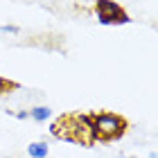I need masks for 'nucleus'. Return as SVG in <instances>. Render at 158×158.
<instances>
[{
  "label": "nucleus",
  "instance_id": "1",
  "mask_svg": "<svg viewBox=\"0 0 158 158\" xmlns=\"http://www.w3.org/2000/svg\"><path fill=\"white\" fill-rule=\"evenodd\" d=\"M93 129H95V140H113L124 133L127 120L115 115V113H95Z\"/></svg>",
  "mask_w": 158,
  "mask_h": 158
},
{
  "label": "nucleus",
  "instance_id": "5",
  "mask_svg": "<svg viewBox=\"0 0 158 158\" xmlns=\"http://www.w3.org/2000/svg\"><path fill=\"white\" fill-rule=\"evenodd\" d=\"M20 30L16 25H0V34H11V36H16Z\"/></svg>",
  "mask_w": 158,
  "mask_h": 158
},
{
  "label": "nucleus",
  "instance_id": "2",
  "mask_svg": "<svg viewBox=\"0 0 158 158\" xmlns=\"http://www.w3.org/2000/svg\"><path fill=\"white\" fill-rule=\"evenodd\" d=\"M95 11H97L102 25H124V23H129V16L122 11V7L118 2H113V0H97Z\"/></svg>",
  "mask_w": 158,
  "mask_h": 158
},
{
  "label": "nucleus",
  "instance_id": "3",
  "mask_svg": "<svg viewBox=\"0 0 158 158\" xmlns=\"http://www.w3.org/2000/svg\"><path fill=\"white\" fill-rule=\"evenodd\" d=\"M48 142H32L30 147H27V154H30L32 158H48Z\"/></svg>",
  "mask_w": 158,
  "mask_h": 158
},
{
  "label": "nucleus",
  "instance_id": "8",
  "mask_svg": "<svg viewBox=\"0 0 158 158\" xmlns=\"http://www.w3.org/2000/svg\"><path fill=\"white\" fill-rule=\"evenodd\" d=\"M118 158H124V156H118Z\"/></svg>",
  "mask_w": 158,
  "mask_h": 158
},
{
  "label": "nucleus",
  "instance_id": "6",
  "mask_svg": "<svg viewBox=\"0 0 158 158\" xmlns=\"http://www.w3.org/2000/svg\"><path fill=\"white\" fill-rule=\"evenodd\" d=\"M9 88H18V86H16V84H11V81H7V79H2V77H0V95H5V93L9 90Z\"/></svg>",
  "mask_w": 158,
  "mask_h": 158
},
{
  "label": "nucleus",
  "instance_id": "7",
  "mask_svg": "<svg viewBox=\"0 0 158 158\" xmlns=\"http://www.w3.org/2000/svg\"><path fill=\"white\" fill-rule=\"evenodd\" d=\"M14 115H16L18 120H27V118H30V113H27V111H18V113H14Z\"/></svg>",
  "mask_w": 158,
  "mask_h": 158
},
{
  "label": "nucleus",
  "instance_id": "4",
  "mask_svg": "<svg viewBox=\"0 0 158 158\" xmlns=\"http://www.w3.org/2000/svg\"><path fill=\"white\" fill-rule=\"evenodd\" d=\"M50 115H52V111H50L48 106H34V109L30 111V118L36 120V122H48Z\"/></svg>",
  "mask_w": 158,
  "mask_h": 158
}]
</instances>
